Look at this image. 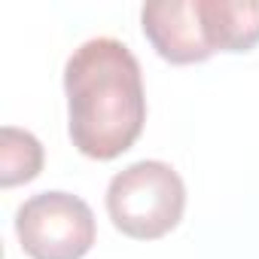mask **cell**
<instances>
[{"label": "cell", "instance_id": "cell-1", "mask_svg": "<svg viewBox=\"0 0 259 259\" xmlns=\"http://www.w3.org/2000/svg\"><path fill=\"white\" fill-rule=\"evenodd\" d=\"M67 135L73 147L98 162L132 150L147 122L144 76L122 40L95 37L73 49L64 64Z\"/></svg>", "mask_w": 259, "mask_h": 259}, {"label": "cell", "instance_id": "cell-5", "mask_svg": "<svg viewBox=\"0 0 259 259\" xmlns=\"http://www.w3.org/2000/svg\"><path fill=\"white\" fill-rule=\"evenodd\" d=\"M213 52H250L259 43V0H195Z\"/></svg>", "mask_w": 259, "mask_h": 259}, {"label": "cell", "instance_id": "cell-4", "mask_svg": "<svg viewBox=\"0 0 259 259\" xmlns=\"http://www.w3.org/2000/svg\"><path fill=\"white\" fill-rule=\"evenodd\" d=\"M144 37L171 64H198L213 55L195 0H153L141 10Z\"/></svg>", "mask_w": 259, "mask_h": 259}, {"label": "cell", "instance_id": "cell-6", "mask_svg": "<svg viewBox=\"0 0 259 259\" xmlns=\"http://www.w3.org/2000/svg\"><path fill=\"white\" fill-rule=\"evenodd\" d=\"M43 171V144L16 125L0 132V186H19Z\"/></svg>", "mask_w": 259, "mask_h": 259}, {"label": "cell", "instance_id": "cell-3", "mask_svg": "<svg viewBox=\"0 0 259 259\" xmlns=\"http://www.w3.org/2000/svg\"><path fill=\"white\" fill-rule=\"evenodd\" d=\"M16 235L31 259H82L98 229L92 207L79 195L49 189L16 210Z\"/></svg>", "mask_w": 259, "mask_h": 259}, {"label": "cell", "instance_id": "cell-2", "mask_svg": "<svg viewBox=\"0 0 259 259\" xmlns=\"http://www.w3.org/2000/svg\"><path fill=\"white\" fill-rule=\"evenodd\" d=\"M183 210V177L159 159H144L122 168L107 186V213L113 226L135 241L165 238L180 226Z\"/></svg>", "mask_w": 259, "mask_h": 259}]
</instances>
